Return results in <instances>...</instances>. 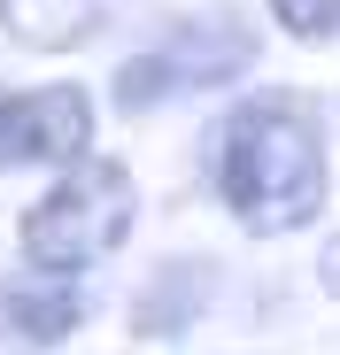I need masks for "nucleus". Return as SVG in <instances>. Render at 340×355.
<instances>
[{"label":"nucleus","mask_w":340,"mask_h":355,"mask_svg":"<svg viewBox=\"0 0 340 355\" xmlns=\"http://www.w3.org/2000/svg\"><path fill=\"white\" fill-rule=\"evenodd\" d=\"M209 178L216 201L248 240H294L332 201V147L325 116L294 85H255L224 108L209 139Z\"/></svg>","instance_id":"obj_1"},{"label":"nucleus","mask_w":340,"mask_h":355,"mask_svg":"<svg viewBox=\"0 0 340 355\" xmlns=\"http://www.w3.org/2000/svg\"><path fill=\"white\" fill-rule=\"evenodd\" d=\"M139 224V178L117 162V155H85L70 162L54 186L24 209L16 224V248L31 270H62V278H85L93 263H108Z\"/></svg>","instance_id":"obj_2"},{"label":"nucleus","mask_w":340,"mask_h":355,"mask_svg":"<svg viewBox=\"0 0 340 355\" xmlns=\"http://www.w3.org/2000/svg\"><path fill=\"white\" fill-rule=\"evenodd\" d=\"M255 62H263V31L232 8V0H209V8L178 16L155 46L124 54L117 78H108V93H117L124 116H155V108L186 101V93H224V85H240Z\"/></svg>","instance_id":"obj_3"},{"label":"nucleus","mask_w":340,"mask_h":355,"mask_svg":"<svg viewBox=\"0 0 340 355\" xmlns=\"http://www.w3.org/2000/svg\"><path fill=\"white\" fill-rule=\"evenodd\" d=\"M85 155H93V93L85 85L0 93V170H70Z\"/></svg>","instance_id":"obj_4"},{"label":"nucleus","mask_w":340,"mask_h":355,"mask_svg":"<svg viewBox=\"0 0 340 355\" xmlns=\"http://www.w3.org/2000/svg\"><path fill=\"white\" fill-rule=\"evenodd\" d=\"M85 317H93L85 278L31 270V263H24L8 286H0V332H8V340H24V347H62Z\"/></svg>","instance_id":"obj_5"},{"label":"nucleus","mask_w":340,"mask_h":355,"mask_svg":"<svg viewBox=\"0 0 340 355\" xmlns=\"http://www.w3.org/2000/svg\"><path fill=\"white\" fill-rule=\"evenodd\" d=\"M216 302V263L209 255H170L147 286H139V302H132V324L147 340H178L201 324V309Z\"/></svg>","instance_id":"obj_6"},{"label":"nucleus","mask_w":340,"mask_h":355,"mask_svg":"<svg viewBox=\"0 0 340 355\" xmlns=\"http://www.w3.org/2000/svg\"><path fill=\"white\" fill-rule=\"evenodd\" d=\"M101 31V0H0V39L31 54H70Z\"/></svg>","instance_id":"obj_7"},{"label":"nucleus","mask_w":340,"mask_h":355,"mask_svg":"<svg viewBox=\"0 0 340 355\" xmlns=\"http://www.w3.org/2000/svg\"><path fill=\"white\" fill-rule=\"evenodd\" d=\"M271 24L302 46H332L340 39V0H271Z\"/></svg>","instance_id":"obj_8"},{"label":"nucleus","mask_w":340,"mask_h":355,"mask_svg":"<svg viewBox=\"0 0 340 355\" xmlns=\"http://www.w3.org/2000/svg\"><path fill=\"white\" fill-rule=\"evenodd\" d=\"M317 286H325L332 302H340V232H332V240L317 248Z\"/></svg>","instance_id":"obj_9"}]
</instances>
